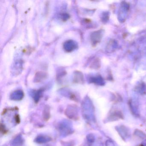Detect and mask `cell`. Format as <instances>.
<instances>
[{
  "mask_svg": "<svg viewBox=\"0 0 146 146\" xmlns=\"http://www.w3.org/2000/svg\"><path fill=\"white\" fill-rule=\"evenodd\" d=\"M37 140H38V143H44V142H46L47 141H48V138L47 137V138H46V137H38L37 138ZM37 141V142H38Z\"/></svg>",
  "mask_w": 146,
  "mask_h": 146,
  "instance_id": "1",
  "label": "cell"
}]
</instances>
